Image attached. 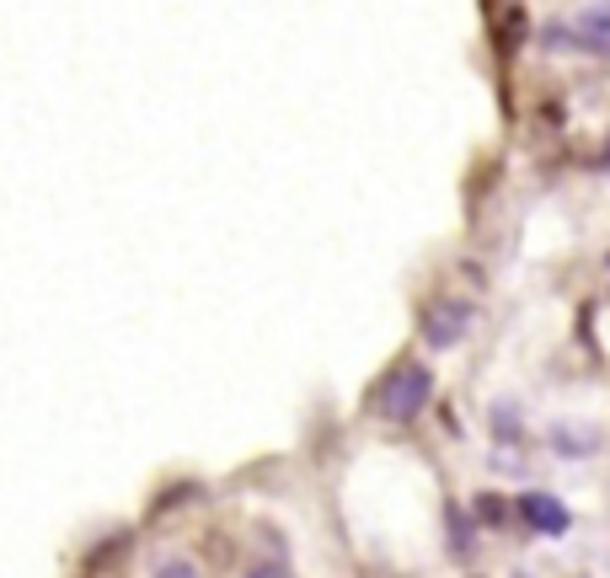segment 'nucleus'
<instances>
[{
  "label": "nucleus",
  "mask_w": 610,
  "mask_h": 578,
  "mask_svg": "<svg viewBox=\"0 0 610 578\" xmlns=\"http://www.w3.org/2000/svg\"><path fill=\"white\" fill-rule=\"evenodd\" d=\"M477 519H483V525H503V519H509V504L492 499V493H483V499H477Z\"/></svg>",
  "instance_id": "nucleus-8"
},
{
  "label": "nucleus",
  "mask_w": 610,
  "mask_h": 578,
  "mask_svg": "<svg viewBox=\"0 0 610 578\" xmlns=\"http://www.w3.org/2000/svg\"><path fill=\"white\" fill-rule=\"evenodd\" d=\"M520 578H525V574H520Z\"/></svg>",
  "instance_id": "nucleus-13"
},
{
  "label": "nucleus",
  "mask_w": 610,
  "mask_h": 578,
  "mask_svg": "<svg viewBox=\"0 0 610 578\" xmlns=\"http://www.w3.org/2000/svg\"><path fill=\"white\" fill-rule=\"evenodd\" d=\"M606 167H610V145H606Z\"/></svg>",
  "instance_id": "nucleus-11"
},
{
  "label": "nucleus",
  "mask_w": 610,
  "mask_h": 578,
  "mask_svg": "<svg viewBox=\"0 0 610 578\" xmlns=\"http://www.w3.org/2000/svg\"><path fill=\"white\" fill-rule=\"evenodd\" d=\"M492 434L498 440H520V407L514 402H498L492 407Z\"/></svg>",
  "instance_id": "nucleus-6"
},
{
  "label": "nucleus",
  "mask_w": 610,
  "mask_h": 578,
  "mask_svg": "<svg viewBox=\"0 0 610 578\" xmlns=\"http://www.w3.org/2000/svg\"><path fill=\"white\" fill-rule=\"evenodd\" d=\"M551 450H562V455H589V450H600V434H595V429L557 423V429H551Z\"/></svg>",
  "instance_id": "nucleus-5"
},
{
  "label": "nucleus",
  "mask_w": 610,
  "mask_h": 578,
  "mask_svg": "<svg viewBox=\"0 0 610 578\" xmlns=\"http://www.w3.org/2000/svg\"><path fill=\"white\" fill-rule=\"evenodd\" d=\"M568 33H573V49L606 54L610 60V5H584V11L568 22Z\"/></svg>",
  "instance_id": "nucleus-3"
},
{
  "label": "nucleus",
  "mask_w": 610,
  "mask_h": 578,
  "mask_svg": "<svg viewBox=\"0 0 610 578\" xmlns=\"http://www.w3.org/2000/svg\"><path fill=\"white\" fill-rule=\"evenodd\" d=\"M472 327V306L466 300H434L424 311V337L428 348H455Z\"/></svg>",
  "instance_id": "nucleus-2"
},
{
  "label": "nucleus",
  "mask_w": 610,
  "mask_h": 578,
  "mask_svg": "<svg viewBox=\"0 0 610 578\" xmlns=\"http://www.w3.org/2000/svg\"><path fill=\"white\" fill-rule=\"evenodd\" d=\"M428 391H434V376H428L424 365H402V370H391L386 385L375 391V407H380L391 423H413V418L424 413Z\"/></svg>",
  "instance_id": "nucleus-1"
},
{
  "label": "nucleus",
  "mask_w": 610,
  "mask_h": 578,
  "mask_svg": "<svg viewBox=\"0 0 610 578\" xmlns=\"http://www.w3.org/2000/svg\"><path fill=\"white\" fill-rule=\"evenodd\" d=\"M606 262H610V257H606Z\"/></svg>",
  "instance_id": "nucleus-12"
},
{
  "label": "nucleus",
  "mask_w": 610,
  "mask_h": 578,
  "mask_svg": "<svg viewBox=\"0 0 610 578\" xmlns=\"http://www.w3.org/2000/svg\"><path fill=\"white\" fill-rule=\"evenodd\" d=\"M514 509H520V519H525L530 530H541V536H562V530L573 525V514L562 509V499H551V493H525Z\"/></svg>",
  "instance_id": "nucleus-4"
},
{
  "label": "nucleus",
  "mask_w": 610,
  "mask_h": 578,
  "mask_svg": "<svg viewBox=\"0 0 610 578\" xmlns=\"http://www.w3.org/2000/svg\"><path fill=\"white\" fill-rule=\"evenodd\" d=\"M246 578H290V568H284L279 557H263V563H252V568H246Z\"/></svg>",
  "instance_id": "nucleus-10"
},
{
  "label": "nucleus",
  "mask_w": 610,
  "mask_h": 578,
  "mask_svg": "<svg viewBox=\"0 0 610 578\" xmlns=\"http://www.w3.org/2000/svg\"><path fill=\"white\" fill-rule=\"evenodd\" d=\"M450 552L455 557H472V519L461 509H450Z\"/></svg>",
  "instance_id": "nucleus-7"
},
{
  "label": "nucleus",
  "mask_w": 610,
  "mask_h": 578,
  "mask_svg": "<svg viewBox=\"0 0 610 578\" xmlns=\"http://www.w3.org/2000/svg\"><path fill=\"white\" fill-rule=\"evenodd\" d=\"M156 578H198V568L187 557H167V563H156Z\"/></svg>",
  "instance_id": "nucleus-9"
}]
</instances>
